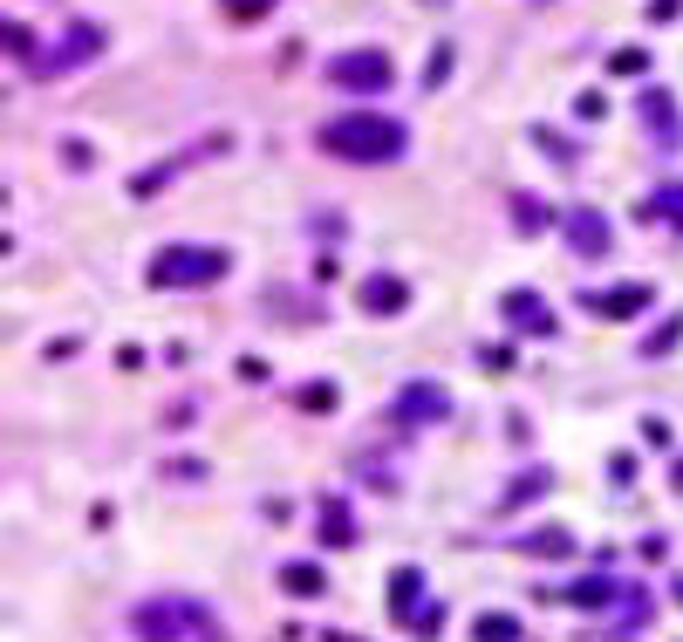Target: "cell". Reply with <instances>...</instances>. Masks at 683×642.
Returning a JSON list of instances; mask_svg holds the SVG:
<instances>
[{
    "label": "cell",
    "mask_w": 683,
    "mask_h": 642,
    "mask_svg": "<svg viewBox=\"0 0 683 642\" xmlns=\"http://www.w3.org/2000/svg\"><path fill=\"white\" fill-rule=\"evenodd\" d=\"M404 124L396 116H376V110H355V116H335L329 131H321V151L349 157V165H390V157H404Z\"/></svg>",
    "instance_id": "obj_1"
},
{
    "label": "cell",
    "mask_w": 683,
    "mask_h": 642,
    "mask_svg": "<svg viewBox=\"0 0 683 642\" xmlns=\"http://www.w3.org/2000/svg\"><path fill=\"white\" fill-rule=\"evenodd\" d=\"M226 253L219 247H165L151 260V280L157 288H213V280H226Z\"/></svg>",
    "instance_id": "obj_2"
},
{
    "label": "cell",
    "mask_w": 683,
    "mask_h": 642,
    "mask_svg": "<svg viewBox=\"0 0 683 642\" xmlns=\"http://www.w3.org/2000/svg\"><path fill=\"white\" fill-rule=\"evenodd\" d=\"M329 83H335V90H355V96H376V90L396 83V62H390L383 49H342V55L329 62Z\"/></svg>",
    "instance_id": "obj_3"
},
{
    "label": "cell",
    "mask_w": 683,
    "mask_h": 642,
    "mask_svg": "<svg viewBox=\"0 0 683 642\" xmlns=\"http://www.w3.org/2000/svg\"><path fill=\"white\" fill-rule=\"evenodd\" d=\"M206 609L198 601H144L137 609V642H178V635H198Z\"/></svg>",
    "instance_id": "obj_4"
},
{
    "label": "cell",
    "mask_w": 683,
    "mask_h": 642,
    "mask_svg": "<svg viewBox=\"0 0 683 642\" xmlns=\"http://www.w3.org/2000/svg\"><path fill=\"white\" fill-rule=\"evenodd\" d=\"M560 232H568V247L575 253H609V219H601L594 206H568V213H560Z\"/></svg>",
    "instance_id": "obj_5"
},
{
    "label": "cell",
    "mask_w": 683,
    "mask_h": 642,
    "mask_svg": "<svg viewBox=\"0 0 683 642\" xmlns=\"http://www.w3.org/2000/svg\"><path fill=\"white\" fill-rule=\"evenodd\" d=\"M396 417L404 424H437V417H452V396L437 383H404L396 390Z\"/></svg>",
    "instance_id": "obj_6"
},
{
    "label": "cell",
    "mask_w": 683,
    "mask_h": 642,
    "mask_svg": "<svg viewBox=\"0 0 683 642\" xmlns=\"http://www.w3.org/2000/svg\"><path fill=\"white\" fill-rule=\"evenodd\" d=\"M96 49H103V28H96V21H83L75 34H62V49H55V55L34 62V75H62V69H75V62H90Z\"/></svg>",
    "instance_id": "obj_7"
},
{
    "label": "cell",
    "mask_w": 683,
    "mask_h": 642,
    "mask_svg": "<svg viewBox=\"0 0 683 642\" xmlns=\"http://www.w3.org/2000/svg\"><path fill=\"white\" fill-rule=\"evenodd\" d=\"M588 308H594V314H615V321H629V314H642V308H650V288H642V280H622V288H601V294H588Z\"/></svg>",
    "instance_id": "obj_8"
},
{
    "label": "cell",
    "mask_w": 683,
    "mask_h": 642,
    "mask_svg": "<svg viewBox=\"0 0 683 642\" xmlns=\"http://www.w3.org/2000/svg\"><path fill=\"white\" fill-rule=\"evenodd\" d=\"M404 301H411V288H404V280H390V273L363 280V308H370V314H396Z\"/></svg>",
    "instance_id": "obj_9"
},
{
    "label": "cell",
    "mask_w": 683,
    "mask_h": 642,
    "mask_svg": "<svg viewBox=\"0 0 683 642\" xmlns=\"http://www.w3.org/2000/svg\"><path fill=\"white\" fill-rule=\"evenodd\" d=\"M506 314L519 321V329H547V308H540L527 288H519V294H506Z\"/></svg>",
    "instance_id": "obj_10"
},
{
    "label": "cell",
    "mask_w": 683,
    "mask_h": 642,
    "mask_svg": "<svg viewBox=\"0 0 683 642\" xmlns=\"http://www.w3.org/2000/svg\"><path fill=\"white\" fill-rule=\"evenodd\" d=\"M411 601H417V568H404V574H396V588H390V609H396V615H404Z\"/></svg>",
    "instance_id": "obj_11"
},
{
    "label": "cell",
    "mask_w": 683,
    "mask_h": 642,
    "mask_svg": "<svg viewBox=\"0 0 683 642\" xmlns=\"http://www.w3.org/2000/svg\"><path fill=\"white\" fill-rule=\"evenodd\" d=\"M534 493H547V472H527V478H519V486L506 493V512H513V506H527Z\"/></svg>",
    "instance_id": "obj_12"
},
{
    "label": "cell",
    "mask_w": 683,
    "mask_h": 642,
    "mask_svg": "<svg viewBox=\"0 0 683 642\" xmlns=\"http://www.w3.org/2000/svg\"><path fill=\"white\" fill-rule=\"evenodd\" d=\"M519 629L506 622V615H486V622H478V642H513Z\"/></svg>",
    "instance_id": "obj_13"
},
{
    "label": "cell",
    "mask_w": 683,
    "mask_h": 642,
    "mask_svg": "<svg viewBox=\"0 0 683 642\" xmlns=\"http://www.w3.org/2000/svg\"><path fill=\"white\" fill-rule=\"evenodd\" d=\"M280 581H288L294 594H321V574H314V568H288V574H280Z\"/></svg>",
    "instance_id": "obj_14"
},
{
    "label": "cell",
    "mask_w": 683,
    "mask_h": 642,
    "mask_svg": "<svg viewBox=\"0 0 683 642\" xmlns=\"http://www.w3.org/2000/svg\"><path fill=\"white\" fill-rule=\"evenodd\" d=\"M676 335H683V321H670V329H656L650 342H642V355H670V342H676Z\"/></svg>",
    "instance_id": "obj_15"
},
{
    "label": "cell",
    "mask_w": 683,
    "mask_h": 642,
    "mask_svg": "<svg viewBox=\"0 0 683 642\" xmlns=\"http://www.w3.org/2000/svg\"><path fill=\"white\" fill-rule=\"evenodd\" d=\"M329 404H335L329 383H308V390H301V411H329Z\"/></svg>",
    "instance_id": "obj_16"
},
{
    "label": "cell",
    "mask_w": 683,
    "mask_h": 642,
    "mask_svg": "<svg viewBox=\"0 0 683 642\" xmlns=\"http://www.w3.org/2000/svg\"><path fill=\"white\" fill-rule=\"evenodd\" d=\"M527 547H534V553H568V547H575V540H568V534H553V527H547V534H534V540H527Z\"/></svg>",
    "instance_id": "obj_17"
},
{
    "label": "cell",
    "mask_w": 683,
    "mask_h": 642,
    "mask_svg": "<svg viewBox=\"0 0 683 642\" xmlns=\"http://www.w3.org/2000/svg\"><path fill=\"white\" fill-rule=\"evenodd\" d=\"M273 0H226V14H239V21H253V14H267Z\"/></svg>",
    "instance_id": "obj_18"
}]
</instances>
